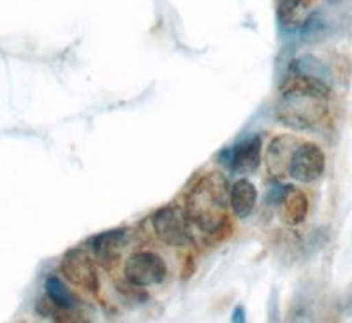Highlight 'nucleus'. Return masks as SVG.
<instances>
[{
	"instance_id": "obj_16",
	"label": "nucleus",
	"mask_w": 352,
	"mask_h": 323,
	"mask_svg": "<svg viewBox=\"0 0 352 323\" xmlns=\"http://www.w3.org/2000/svg\"><path fill=\"white\" fill-rule=\"evenodd\" d=\"M232 322H245V309L243 306H238L236 309H234V313H232Z\"/></svg>"
},
{
	"instance_id": "obj_5",
	"label": "nucleus",
	"mask_w": 352,
	"mask_h": 323,
	"mask_svg": "<svg viewBox=\"0 0 352 323\" xmlns=\"http://www.w3.org/2000/svg\"><path fill=\"white\" fill-rule=\"evenodd\" d=\"M60 272L69 283L81 290L90 294H97L99 290V276L92 256L81 248H74L65 253L60 262Z\"/></svg>"
},
{
	"instance_id": "obj_3",
	"label": "nucleus",
	"mask_w": 352,
	"mask_h": 323,
	"mask_svg": "<svg viewBox=\"0 0 352 323\" xmlns=\"http://www.w3.org/2000/svg\"><path fill=\"white\" fill-rule=\"evenodd\" d=\"M157 237L168 246H185L192 237L190 218L187 209L180 206H166L159 209L152 218Z\"/></svg>"
},
{
	"instance_id": "obj_15",
	"label": "nucleus",
	"mask_w": 352,
	"mask_h": 323,
	"mask_svg": "<svg viewBox=\"0 0 352 323\" xmlns=\"http://www.w3.org/2000/svg\"><path fill=\"white\" fill-rule=\"evenodd\" d=\"M294 71L303 72V74H310V76L319 77V80H322V81L329 80L328 65L322 64V62L317 60V58H314V56H310V55L301 56L300 60L294 62Z\"/></svg>"
},
{
	"instance_id": "obj_10",
	"label": "nucleus",
	"mask_w": 352,
	"mask_h": 323,
	"mask_svg": "<svg viewBox=\"0 0 352 323\" xmlns=\"http://www.w3.org/2000/svg\"><path fill=\"white\" fill-rule=\"evenodd\" d=\"M257 202V190L252 181L238 180L232 184L231 193H229V204H231L232 213L238 218H247L254 211Z\"/></svg>"
},
{
	"instance_id": "obj_9",
	"label": "nucleus",
	"mask_w": 352,
	"mask_h": 323,
	"mask_svg": "<svg viewBox=\"0 0 352 323\" xmlns=\"http://www.w3.org/2000/svg\"><path fill=\"white\" fill-rule=\"evenodd\" d=\"M300 144L296 139L291 136H278L270 143L268 148V169L273 176L282 178V176L289 174V165H291V158L296 152Z\"/></svg>"
},
{
	"instance_id": "obj_8",
	"label": "nucleus",
	"mask_w": 352,
	"mask_h": 323,
	"mask_svg": "<svg viewBox=\"0 0 352 323\" xmlns=\"http://www.w3.org/2000/svg\"><path fill=\"white\" fill-rule=\"evenodd\" d=\"M226 164L238 174H250L256 171L261 164V137L254 136L245 139L243 143L232 146L229 152Z\"/></svg>"
},
{
	"instance_id": "obj_7",
	"label": "nucleus",
	"mask_w": 352,
	"mask_h": 323,
	"mask_svg": "<svg viewBox=\"0 0 352 323\" xmlns=\"http://www.w3.org/2000/svg\"><path fill=\"white\" fill-rule=\"evenodd\" d=\"M127 241L129 230L118 228V230H108L104 234H99L97 237H94L90 246H92L94 255L99 260L100 265H104L106 269H109L111 265H115L118 262L122 250L125 248Z\"/></svg>"
},
{
	"instance_id": "obj_14",
	"label": "nucleus",
	"mask_w": 352,
	"mask_h": 323,
	"mask_svg": "<svg viewBox=\"0 0 352 323\" xmlns=\"http://www.w3.org/2000/svg\"><path fill=\"white\" fill-rule=\"evenodd\" d=\"M328 32V23L320 12H312L301 25V37L305 40H317Z\"/></svg>"
},
{
	"instance_id": "obj_2",
	"label": "nucleus",
	"mask_w": 352,
	"mask_h": 323,
	"mask_svg": "<svg viewBox=\"0 0 352 323\" xmlns=\"http://www.w3.org/2000/svg\"><path fill=\"white\" fill-rule=\"evenodd\" d=\"M229 184L220 172H206L188 190L185 209L194 225L215 234L226 225L229 209Z\"/></svg>"
},
{
	"instance_id": "obj_4",
	"label": "nucleus",
	"mask_w": 352,
	"mask_h": 323,
	"mask_svg": "<svg viewBox=\"0 0 352 323\" xmlns=\"http://www.w3.org/2000/svg\"><path fill=\"white\" fill-rule=\"evenodd\" d=\"M124 274L132 287L146 288L159 285L166 280L168 265L164 259L153 252L132 253L125 262Z\"/></svg>"
},
{
	"instance_id": "obj_1",
	"label": "nucleus",
	"mask_w": 352,
	"mask_h": 323,
	"mask_svg": "<svg viewBox=\"0 0 352 323\" xmlns=\"http://www.w3.org/2000/svg\"><path fill=\"white\" fill-rule=\"evenodd\" d=\"M328 97L326 81L294 71L280 88L276 118L294 130H312L328 118Z\"/></svg>"
},
{
	"instance_id": "obj_13",
	"label": "nucleus",
	"mask_w": 352,
	"mask_h": 323,
	"mask_svg": "<svg viewBox=\"0 0 352 323\" xmlns=\"http://www.w3.org/2000/svg\"><path fill=\"white\" fill-rule=\"evenodd\" d=\"M44 287H46V297H48L55 306L64 307V309H76L78 307L76 296L69 290L67 285H65L60 278L50 276Z\"/></svg>"
},
{
	"instance_id": "obj_6",
	"label": "nucleus",
	"mask_w": 352,
	"mask_h": 323,
	"mask_svg": "<svg viewBox=\"0 0 352 323\" xmlns=\"http://www.w3.org/2000/svg\"><path fill=\"white\" fill-rule=\"evenodd\" d=\"M326 169L324 152L314 143L300 144L291 158L289 176L300 183H312L319 180Z\"/></svg>"
},
{
	"instance_id": "obj_11",
	"label": "nucleus",
	"mask_w": 352,
	"mask_h": 323,
	"mask_svg": "<svg viewBox=\"0 0 352 323\" xmlns=\"http://www.w3.org/2000/svg\"><path fill=\"white\" fill-rule=\"evenodd\" d=\"M308 215V199L303 192L296 188H287L282 199V219L285 224L294 227L305 222Z\"/></svg>"
},
{
	"instance_id": "obj_12",
	"label": "nucleus",
	"mask_w": 352,
	"mask_h": 323,
	"mask_svg": "<svg viewBox=\"0 0 352 323\" xmlns=\"http://www.w3.org/2000/svg\"><path fill=\"white\" fill-rule=\"evenodd\" d=\"M310 5V0H276V16L285 30H296L307 18L303 12Z\"/></svg>"
}]
</instances>
